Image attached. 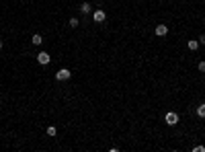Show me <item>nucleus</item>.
Instances as JSON below:
<instances>
[{
	"instance_id": "7ed1b4c3",
	"label": "nucleus",
	"mask_w": 205,
	"mask_h": 152,
	"mask_svg": "<svg viewBox=\"0 0 205 152\" xmlns=\"http://www.w3.org/2000/svg\"><path fill=\"white\" fill-rule=\"evenodd\" d=\"M49 60H51V58H49V54H47V51H39V54H37V62H39L41 66H47V64H49Z\"/></svg>"
},
{
	"instance_id": "39448f33",
	"label": "nucleus",
	"mask_w": 205,
	"mask_h": 152,
	"mask_svg": "<svg viewBox=\"0 0 205 152\" xmlns=\"http://www.w3.org/2000/svg\"><path fill=\"white\" fill-rule=\"evenodd\" d=\"M166 33H168V27H166V25H158L156 27V35L158 37H164Z\"/></svg>"
},
{
	"instance_id": "4468645a",
	"label": "nucleus",
	"mask_w": 205,
	"mask_h": 152,
	"mask_svg": "<svg viewBox=\"0 0 205 152\" xmlns=\"http://www.w3.org/2000/svg\"><path fill=\"white\" fill-rule=\"evenodd\" d=\"M197 41H199V45H205V33H203V35H201V37H199Z\"/></svg>"
},
{
	"instance_id": "20e7f679",
	"label": "nucleus",
	"mask_w": 205,
	"mask_h": 152,
	"mask_svg": "<svg viewBox=\"0 0 205 152\" xmlns=\"http://www.w3.org/2000/svg\"><path fill=\"white\" fill-rule=\"evenodd\" d=\"M92 19H95V23H105L107 14H105V10H102V8H99V10H95V13H92Z\"/></svg>"
},
{
	"instance_id": "1a4fd4ad",
	"label": "nucleus",
	"mask_w": 205,
	"mask_h": 152,
	"mask_svg": "<svg viewBox=\"0 0 205 152\" xmlns=\"http://www.w3.org/2000/svg\"><path fill=\"white\" fill-rule=\"evenodd\" d=\"M197 115H199V117H205V103H201L197 107Z\"/></svg>"
},
{
	"instance_id": "423d86ee",
	"label": "nucleus",
	"mask_w": 205,
	"mask_h": 152,
	"mask_svg": "<svg viewBox=\"0 0 205 152\" xmlns=\"http://www.w3.org/2000/svg\"><path fill=\"white\" fill-rule=\"evenodd\" d=\"M90 10H92V6H90L88 2H82V4H80V13L82 14H88Z\"/></svg>"
},
{
	"instance_id": "6e6552de",
	"label": "nucleus",
	"mask_w": 205,
	"mask_h": 152,
	"mask_svg": "<svg viewBox=\"0 0 205 152\" xmlns=\"http://www.w3.org/2000/svg\"><path fill=\"white\" fill-rule=\"evenodd\" d=\"M187 48L191 49V51H195V49H197V48H199V41H197V39H191V41L187 43Z\"/></svg>"
},
{
	"instance_id": "9d476101",
	"label": "nucleus",
	"mask_w": 205,
	"mask_h": 152,
	"mask_svg": "<svg viewBox=\"0 0 205 152\" xmlns=\"http://www.w3.org/2000/svg\"><path fill=\"white\" fill-rule=\"evenodd\" d=\"M68 25H70L72 29H74V27H78V25H80V21H78V19L74 17V19H70V23H68Z\"/></svg>"
},
{
	"instance_id": "f257e3e1",
	"label": "nucleus",
	"mask_w": 205,
	"mask_h": 152,
	"mask_svg": "<svg viewBox=\"0 0 205 152\" xmlns=\"http://www.w3.org/2000/svg\"><path fill=\"white\" fill-rule=\"evenodd\" d=\"M164 121L168 125H177L178 124V113H174V111H168L166 115H164Z\"/></svg>"
},
{
	"instance_id": "2eb2a0df",
	"label": "nucleus",
	"mask_w": 205,
	"mask_h": 152,
	"mask_svg": "<svg viewBox=\"0 0 205 152\" xmlns=\"http://www.w3.org/2000/svg\"><path fill=\"white\" fill-rule=\"evenodd\" d=\"M2 48H4V41H2V39H0V49H2Z\"/></svg>"
},
{
	"instance_id": "f8f14e48",
	"label": "nucleus",
	"mask_w": 205,
	"mask_h": 152,
	"mask_svg": "<svg viewBox=\"0 0 205 152\" xmlns=\"http://www.w3.org/2000/svg\"><path fill=\"white\" fill-rule=\"evenodd\" d=\"M197 68H199V72H205V60H201V62H199Z\"/></svg>"
},
{
	"instance_id": "ddd939ff",
	"label": "nucleus",
	"mask_w": 205,
	"mask_h": 152,
	"mask_svg": "<svg viewBox=\"0 0 205 152\" xmlns=\"http://www.w3.org/2000/svg\"><path fill=\"white\" fill-rule=\"evenodd\" d=\"M193 150H195V152H205V146H195Z\"/></svg>"
},
{
	"instance_id": "9b49d317",
	"label": "nucleus",
	"mask_w": 205,
	"mask_h": 152,
	"mask_svg": "<svg viewBox=\"0 0 205 152\" xmlns=\"http://www.w3.org/2000/svg\"><path fill=\"white\" fill-rule=\"evenodd\" d=\"M47 134H49V136H55V134H58L55 125H49V127H47Z\"/></svg>"
},
{
	"instance_id": "0eeeda50",
	"label": "nucleus",
	"mask_w": 205,
	"mask_h": 152,
	"mask_svg": "<svg viewBox=\"0 0 205 152\" xmlns=\"http://www.w3.org/2000/svg\"><path fill=\"white\" fill-rule=\"evenodd\" d=\"M31 43H33V45H41V43H43V37H41L39 33H35L33 37H31Z\"/></svg>"
},
{
	"instance_id": "f03ea898",
	"label": "nucleus",
	"mask_w": 205,
	"mask_h": 152,
	"mask_svg": "<svg viewBox=\"0 0 205 152\" xmlns=\"http://www.w3.org/2000/svg\"><path fill=\"white\" fill-rule=\"evenodd\" d=\"M70 76H72V72H70L68 68H62V70L55 72V78H58V80H70Z\"/></svg>"
}]
</instances>
